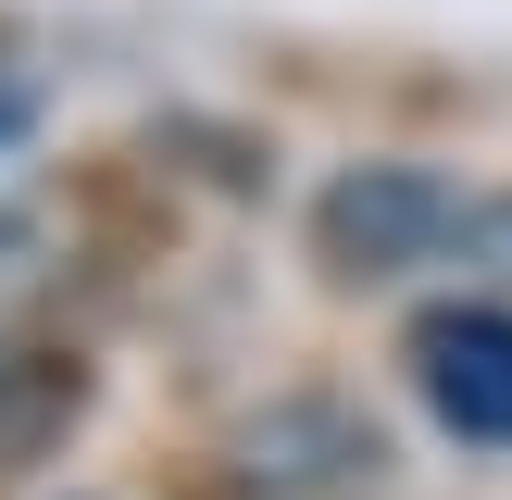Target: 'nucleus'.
I'll return each instance as SVG.
<instances>
[{
	"mask_svg": "<svg viewBox=\"0 0 512 500\" xmlns=\"http://www.w3.org/2000/svg\"><path fill=\"white\" fill-rule=\"evenodd\" d=\"M313 225H325V263H338V275H413V263H438V250L475 238L463 188L425 175V163H363V175H338Z\"/></svg>",
	"mask_w": 512,
	"mask_h": 500,
	"instance_id": "1",
	"label": "nucleus"
},
{
	"mask_svg": "<svg viewBox=\"0 0 512 500\" xmlns=\"http://www.w3.org/2000/svg\"><path fill=\"white\" fill-rule=\"evenodd\" d=\"M413 388L463 450H512V300H438L413 325Z\"/></svg>",
	"mask_w": 512,
	"mask_h": 500,
	"instance_id": "2",
	"label": "nucleus"
},
{
	"mask_svg": "<svg viewBox=\"0 0 512 500\" xmlns=\"http://www.w3.org/2000/svg\"><path fill=\"white\" fill-rule=\"evenodd\" d=\"M475 238H488L500 263H512V200H500V213H475Z\"/></svg>",
	"mask_w": 512,
	"mask_h": 500,
	"instance_id": "3",
	"label": "nucleus"
}]
</instances>
